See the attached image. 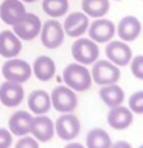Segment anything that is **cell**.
<instances>
[{"label": "cell", "mask_w": 143, "mask_h": 148, "mask_svg": "<svg viewBox=\"0 0 143 148\" xmlns=\"http://www.w3.org/2000/svg\"><path fill=\"white\" fill-rule=\"evenodd\" d=\"M62 78H64L65 86H68L75 92L88 91L92 84V77H91L89 69L83 64H78V62L67 65L62 72Z\"/></svg>", "instance_id": "obj_1"}, {"label": "cell", "mask_w": 143, "mask_h": 148, "mask_svg": "<svg viewBox=\"0 0 143 148\" xmlns=\"http://www.w3.org/2000/svg\"><path fill=\"white\" fill-rule=\"evenodd\" d=\"M99 53H100L99 51V45L95 42H92L91 38L78 37L72 43V56L78 64H83V65L94 64L99 59Z\"/></svg>", "instance_id": "obj_2"}, {"label": "cell", "mask_w": 143, "mask_h": 148, "mask_svg": "<svg viewBox=\"0 0 143 148\" xmlns=\"http://www.w3.org/2000/svg\"><path fill=\"white\" fill-rule=\"evenodd\" d=\"M51 105L59 113H73L78 107V97L68 86H56L51 91Z\"/></svg>", "instance_id": "obj_3"}, {"label": "cell", "mask_w": 143, "mask_h": 148, "mask_svg": "<svg viewBox=\"0 0 143 148\" xmlns=\"http://www.w3.org/2000/svg\"><path fill=\"white\" fill-rule=\"evenodd\" d=\"M2 75L5 77L6 81L22 84L25 81H29V78L32 77V67L29 62L13 58V59H8L2 65Z\"/></svg>", "instance_id": "obj_4"}, {"label": "cell", "mask_w": 143, "mask_h": 148, "mask_svg": "<svg viewBox=\"0 0 143 148\" xmlns=\"http://www.w3.org/2000/svg\"><path fill=\"white\" fill-rule=\"evenodd\" d=\"M64 37H65L64 27L57 19L51 18V19H48L46 23L41 24L40 40H41V43H43L44 48H48V49L59 48V46L64 43Z\"/></svg>", "instance_id": "obj_5"}, {"label": "cell", "mask_w": 143, "mask_h": 148, "mask_svg": "<svg viewBox=\"0 0 143 148\" xmlns=\"http://www.w3.org/2000/svg\"><path fill=\"white\" fill-rule=\"evenodd\" d=\"M91 77L92 81H95L100 86L105 84H113L118 83V80L121 78V72L119 67L114 65L110 61H95L92 64V70H91Z\"/></svg>", "instance_id": "obj_6"}, {"label": "cell", "mask_w": 143, "mask_h": 148, "mask_svg": "<svg viewBox=\"0 0 143 148\" xmlns=\"http://www.w3.org/2000/svg\"><path fill=\"white\" fill-rule=\"evenodd\" d=\"M41 19L34 13H25L22 16L21 21L13 26V32L18 35L19 40H25V42H30V40L37 38L40 35L41 30Z\"/></svg>", "instance_id": "obj_7"}, {"label": "cell", "mask_w": 143, "mask_h": 148, "mask_svg": "<svg viewBox=\"0 0 143 148\" xmlns=\"http://www.w3.org/2000/svg\"><path fill=\"white\" fill-rule=\"evenodd\" d=\"M54 129H56V134L59 135V138L65 142H72L78 137L79 131H81V124H79V119L76 115L62 113L54 123Z\"/></svg>", "instance_id": "obj_8"}, {"label": "cell", "mask_w": 143, "mask_h": 148, "mask_svg": "<svg viewBox=\"0 0 143 148\" xmlns=\"http://www.w3.org/2000/svg\"><path fill=\"white\" fill-rule=\"evenodd\" d=\"M105 54H107L108 61L113 62L118 67H124L129 65L130 59H132V49L122 40H110L105 48Z\"/></svg>", "instance_id": "obj_9"}, {"label": "cell", "mask_w": 143, "mask_h": 148, "mask_svg": "<svg viewBox=\"0 0 143 148\" xmlns=\"http://www.w3.org/2000/svg\"><path fill=\"white\" fill-rule=\"evenodd\" d=\"M89 32V38L92 42L99 43H108L111 38L114 37L116 32V27L111 23L110 19H105V18H97L95 21H92L88 27Z\"/></svg>", "instance_id": "obj_10"}, {"label": "cell", "mask_w": 143, "mask_h": 148, "mask_svg": "<svg viewBox=\"0 0 143 148\" xmlns=\"http://www.w3.org/2000/svg\"><path fill=\"white\" fill-rule=\"evenodd\" d=\"M64 32L65 35L72 37V38H78V37H83L86 32H88L89 27V16L84 13H79V11H75V13H68L64 19Z\"/></svg>", "instance_id": "obj_11"}, {"label": "cell", "mask_w": 143, "mask_h": 148, "mask_svg": "<svg viewBox=\"0 0 143 148\" xmlns=\"http://www.w3.org/2000/svg\"><path fill=\"white\" fill-rule=\"evenodd\" d=\"M32 137H35L38 142H49L53 140L56 129L54 123L49 116L46 115H37L32 119V129H30Z\"/></svg>", "instance_id": "obj_12"}, {"label": "cell", "mask_w": 143, "mask_h": 148, "mask_svg": "<svg viewBox=\"0 0 143 148\" xmlns=\"http://www.w3.org/2000/svg\"><path fill=\"white\" fill-rule=\"evenodd\" d=\"M27 13L21 0H3L0 5V19L6 26H14Z\"/></svg>", "instance_id": "obj_13"}, {"label": "cell", "mask_w": 143, "mask_h": 148, "mask_svg": "<svg viewBox=\"0 0 143 148\" xmlns=\"http://www.w3.org/2000/svg\"><path fill=\"white\" fill-rule=\"evenodd\" d=\"M24 100V89L22 84L13 83V81H5L0 84V103L5 107H18Z\"/></svg>", "instance_id": "obj_14"}, {"label": "cell", "mask_w": 143, "mask_h": 148, "mask_svg": "<svg viewBox=\"0 0 143 148\" xmlns=\"http://www.w3.org/2000/svg\"><path fill=\"white\" fill-rule=\"evenodd\" d=\"M107 121L110 124V127L116 129V131H122V129L130 127V124L133 123V113L130 112L129 107L118 105V107L110 108Z\"/></svg>", "instance_id": "obj_15"}, {"label": "cell", "mask_w": 143, "mask_h": 148, "mask_svg": "<svg viewBox=\"0 0 143 148\" xmlns=\"http://www.w3.org/2000/svg\"><path fill=\"white\" fill-rule=\"evenodd\" d=\"M32 119L34 116L25 110H19V112L13 113L8 119V129L13 135L16 137H22V135L30 134L32 129Z\"/></svg>", "instance_id": "obj_16"}, {"label": "cell", "mask_w": 143, "mask_h": 148, "mask_svg": "<svg viewBox=\"0 0 143 148\" xmlns=\"http://www.w3.org/2000/svg\"><path fill=\"white\" fill-rule=\"evenodd\" d=\"M140 32H142V24H140L138 18H135V16H124L118 23L116 34L126 43L137 40L140 37Z\"/></svg>", "instance_id": "obj_17"}, {"label": "cell", "mask_w": 143, "mask_h": 148, "mask_svg": "<svg viewBox=\"0 0 143 148\" xmlns=\"http://www.w3.org/2000/svg\"><path fill=\"white\" fill-rule=\"evenodd\" d=\"M22 43L13 30H2L0 32V56L6 59H13L21 53Z\"/></svg>", "instance_id": "obj_18"}, {"label": "cell", "mask_w": 143, "mask_h": 148, "mask_svg": "<svg viewBox=\"0 0 143 148\" xmlns=\"http://www.w3.org/2000/svg\"><path fill=\"white\" fill-rule=\"evenodd\" d=\"M27 105L34 115H46L51 108V96L43 89L32 91L27 97Z\"/></svg>", "instance_id": "obj_19"}, {"label": "cell", "mask_w": 143, "mask_h": 148, "mask_svg": "<svg viewBox=\"0 0 143 148\" xmlns=\"http://www.w3.org/2000/svg\"><path fill=\"white\" fill-rule=\"evenodd\" d=\"M32 73L40 81H49L56 73V64L49 56H38L32 65Z\"/></svg>", "instance_id": "obj_20"}, {"label": "cell", "mask_w": 143, "mask_h": 148, "mask_svg": "<svg viewBox=\"0 0 143 148\" xmlns=\"http://www.w3.org/2000/svg\"><path fill=\"white\" fill-rule=\"evenodd\" d=\"M99 96H100L102 102L105 103V105H108L110 108H113V107H118V105H122L124 102V91L121 86H118L116 83L113 84H105V86L100 88V91H99Z\"/></svg>", "instance_id": "obj_21"}, {"label": "cell", "mask_w": 143, "mask_h": 148, "mask_svg": "<svg viewBox=\"0 0 143 148\" xmlns=\"http://www.w3.org/2000/svg\"><path fill=\"white\" fill-rule=\"evenodd\" d=\"M111 143L110 134L102 127H92L86 135V148H110Z\"/></svg>", "instance_id": "obj_22"}, {"label": "cell", "mask_w": 143, "mask_h": 148, "mask_svg": "<svg viewBox=\"0 0 143 148\" xmlns=\"http://www.w3.org/2000/svg\"><path fill=\"white\" fill-rule=\"evenodd\" d=\"M83 13L89 18H103L110 10V0H83L81 2Z\"/></svg>", "instance_id": "obj_23"}, {"label": "cell", "mask_w": 143, "mask_h": 148, "mask_svg": "<svg viewBox=\"0 0 143 148\" xmlns=\"http://www.w3.org/2000/svg\"><path fill=\"white\" fill-rule=\"evenodd\" d=\"M43 11L49 18H60L68 11V0H43Z\"/></svg>", "instance_id": "obj_24"}, {"label": "cell", "mask_w": 143, "mask_h": 148, "mask_svg": "<svg viewBox=\"0 0 143 148\" xmlns=\"http://www.w3.org/2000/svg\"><path fill=\"white\" fill-rule=\"evenodd\" d=\"M127 105H129L130 112L135 113V115H143V91H137L127 100Z\"/></svg>", "instance_id": "obj_25"}, {"label": "cell", "mask_w": 143, "mask_h": 148, "mask_svg": "<svg viewBox=\"0 0 143 148\" xmlns=\"http://www.w3.org/2000/svg\"><path fill=\"white\" fill-rule=\"evenodd\" d=\"M129 65H130V72H132L133 77L138 78V80H143V56L140 54V56L132 58Z\"/></svg>", "instance_id": "obj_26"}, {"label": "cell", "mask_w": 143, "mask_h": 148, "mask_svg": "<svg viewBox=\"0 0 143 148\" xmlns=\"http://www.w3.org/2000/svg\"><path fill=\"white\" fill-rule=\"evenodd\" d=\"M14 148H40V145H38V140L35 137H32V135H22V137H19V140L16 142Z\"/></svg>", "instance_id": "obj_27"}, {"label": "cell", "mask_w": 143, "mask_h": 148, "mask_svg": "<svg viewBox=\"0 0 143 148\" xmlns=\"http://www.w3.org/2000/svg\"><path fill=\"white\" fill-rule=\"evenodd\" d=\"M13 143V134L10 129L0 127V148H10Z\"/></svg>", "instance_id": "obj_28"}, {"label": "cell", "mask_w": 143, "mask_h": 148, "mask_svg": "<svg viewBox=\"0 0 143 148\" xmlns=\"http://www.w3.org/2000/svg\"><path fill=\"white\" fill-rule=\"evenodd\" d=\"M110 148H132V145L126 140H118V142H114V143H111Z\"/></svg>", "instance_id": "obj_29"}, {"label": "cell", "mask_w": 143, "mask_h": 148, "mask_svg": "<svg viewBox=\"0 0 143 148\" xmlns=\"http://www.w3.org/2000/svg\"><path fill=\"white\" fill-rule=\"evenodd\" d=\"M64 148H86V145L83 143H78V142H68Z\"/></svg>", "instance_id": "obj_30"}, {"label": "cell", "mask_w": 143, "mask_h": 148, "mask_svg": "<svg viewBox=\"0 0 143 148\" xmlns=\"http://www.w3.org/2000/svg\"><path fill=\"white\" fill-rule=\"evenodd\" d=\"M22 3H34V2H37V0H21Z\"/></svg>", "instance_id": "obj_31"}, {"label": "cell", "mask_w": 143, "mask_h": 148, "mask_svg": "<svg viewBox=\"0 0 143 148\" xmlns=\"http://www.w3.org/2000/svg\"><path fill=\"white\" fill-rule=\"evenodd\" d=\"M138 148H143V145H140V147H138Z\"/></svg>", "instance_id": "obj_32"}, {"label": "cell", "mask_w": 143, "mask_h": 148, "mask_svg": "<svg viewBox=\"0 0 143 148\" xmlns=\"http://www.w3.org/2000/svg\"><path fill=\"white\" fill-rule=\"evenodd\" d=\"M114 2H119V0H114Z\"/></svg>", "instance_id": "obj_33"}, {"label": "cell", "mask_w": 143, "mask_h": 148, "mask_svg": "<svg viewBox=\"0 0 143 148\" xmlns=\"http://www.w3.org/2000/svg\"><path fill=\"white\" fill-rule=\"evenodd\" d=\"M142 32H143V27H142Z\"/></svg>", "instance_id": "obj_34"}]
</instances>
